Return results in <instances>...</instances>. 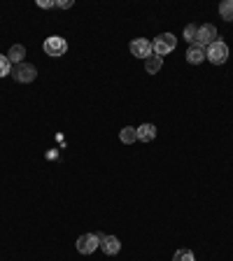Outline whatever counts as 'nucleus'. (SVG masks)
<instances>
[{"mask_svg":"<svg viewBox=\"0 0 233 261\" xmlns=\"http://www.w3.org/2000/svg\"><path fill=\"white\" fill-rule=\"evenodd\" d=\"M226 59H228V44L222 42V40L212 42L210 47L205 49V61H210V63L222 65V63H226Z\"/></svg>","mask_w":233,"mask_h":261,"instance_id":"1","label":"nucleus"},{"mask_svg":"<svg viewBox=\"0 0 233 261\" xmlns=\"http://www.w3.org/2000/svg\"><path fill=\"white\" fill-rule=\"evenodd\" d=\"M175 44H177V40H175L173 33H161L159 38H154L152 49L157 56H166V54H170V51H175Z\"/></svg>","mask_w":233,"mask_h":261,"instance_id":"2","label":"nucleus"},{"mask_svg":"<svg viewBox=\"0 0 233 261\" xmlns=\"http://www.w3.org/2000/svg\"><path fill=\"white\" fill-rule=\"evenodd\" d=\"M65 51H68V42H65L61 35H49V38L44 40V54L47 56L59 59V56H63Z\"/></svg>","mask_w":233,"mask_h":261,"instance_id":"3","label":"nucleus"},{"mask_svg":"<svg viewBox=\"0 0 233 261\" xmlns=\"http://www.w3.org/2000/svg\"><path fill=\"white\" fill-rule=\"evenodd\" d=\"M212 42H217V28L212 26V23H205V26H201L198 31H196V42L194 44L208 49Z\"/></svg>","mask_w":233,"mask_h":261,"instance_id":"4","label":"nucleus"},{"mask_svg":"<svg viewBox=\"0 0 233 261\" xmlns=\"http://www.w3.org/2000/svg\"><path fill=\"white\" fill-rule=\"evenodd\" d=\"M12 75H14V80L19 82V84H28V82H33L38 77V68L33 63H26V61H23V63L14 65V72H12Z\"/></svg>","mask_w":233,"mask_h":261,"instance_id":"5","label":"nucleus"},{"mask_svg":"<svg viewBox=\"0 0 233 261\" xmlns=\"http://www.w3.org/2000/svg\"><path fill=\"white\" fill-rule=\"evenodd\" d=\"M131 54L136 56V59H149V56L154 54V49H152V42L149 40H145V38H138V40H133L131 42Z\"/></svg>","mask_w":233,"mask_h":261,"instance_id":"6","label":"nucleus"},{"mask_svg":"<svg viewBox=\"0 0 233 261\" xmlns=\"http://www.w3.org/2000/svg\"><path fill=\"white\" fill-rule=\"evenodd\" d=\"M77 252H80V254H91V252H96L98 250V236L96 233H84V236H80V238H77Z\"/></svg>","mask_w":233,"mask_h":261,"instance_id":"7","label":"nucleus"},{"mask_svg":"<svg viewBox=\"0 0 233 261\" xmlns=\"http://www.w3.org/2000/svg\"><path fill=\"white\" fill-rule=\"evenodd\" d=\"M98 243H100V247H103L105 254H119L121 250V240L117 238V236H103V233H98Z\"/></svg>","mask_w":233,"mask_h":261,"instance_id":"8","label":"nucleus"},{"mask_svg":"<svg viewBox=\"0 0 233 261\" xmlns=\"http://www.w3.org/2000/svg\"><path fill=\"white\" fill-rule=\"evenodd\" d=\"M187 61H189L191 65H198V63H203L205 61V49L203 47H198V44H191L189 49H187Z\"/></svg>","mask_w":233,"mask_h":261,"instance_id":"9","label":"nucleus"},{"mask_svg":"<svg viewBox=\"0 0 233 261\" xmlns=\"http://www.w3.org/2000/svg\"><path fill=\"white\" fill-rule=\"evenodd\" d=\"M154 138H157V126H154V124H142V126H138V140L152 142Z\"/></svg>","mask_w":233,"mask_h":261,"instance_id":"10","label":"nucleus"},{"mask_svg":"<svg viewBox=\"0 0 233 261\" xmlns=\"http://www.w3.org/2000/svg\"><path fill=\"white\" fill-rule=\"evenodd\" d=\"M23 56H26V49H23V44H12V49L7 51V59H10V63H23Z\"/></svg>","mask_w":233,"mask_h":261,"instance_id":"11","label":"nucleus"},{"mask_svg":"<svg viewBox=\"0 0 233 261\" xmlns=\"http://www.w3.org/2000/svg\"><path fill=\"white\" fill-rule=\"evenodd\" d=\"M161 65H163V59H161V56L152 54V56H149V59L145 61V70L149 72V75H157V72L161 70Z\"/></svg>","mask_w":233,"mask_h":261,"instance_id":"12","label":"nucleus"},{"mask_svg":"<svg viewBox=\"0 0 233 261\" xmlns=\"http://www.w3.org/2000/svg\"><path fill=\"white\" fill-rule=\"evenodd\" d=\"M119 140L124 142V145H131V142L138 140V128H133V126H124L119 133Z\"/></svg>","mask_w":233,"mask_h":261,"instance_id":"13","label":"nucleus"},{"mask_svg":"<svg viewBox=\"0 0 233 261\" xmlns=\"http://www.w3.org/2000/svg\"><path fill=\"white\" fill-rule=\"evenodd\" d=\"M219 14L226 21H233V0H224L222 5H219Z\"/></svg>","mask_w":233,"mask_h":261,"instance_id":"14","label":"nucleus"},{"mask_svg":"<svg viewBox=\"0 0 233 261\" xmlns=\"http://www.w3.org/2000/svg\"><path fill=\"white\" fill-rule=\"evenodd\" d=\"M173 261H196V259H194V252L191 250H177L173 254Z\"/></svg>","mask_w":233,"mask_h":261,"instance_id":"15","label":"nucleus"},{"mask_svg":"<svg viewBox=\"0 0 233 261\" xmlns=\"http://www.w3.org/2000/svg\"><path fill=\"white\" fill-rule=\"evenodd\" d=\"M10 70H12V63H10V59H7V56H3V54H0V77L10 75Z\"/></svg>","mask_w":233,"mask_h":261,"instance_id":"16","label":"nucleus"},{"mask_svg":"<svg viewBox=\"0 0 233 261\" xmlns=\"http://www.w3.org/2000/svg\"><path fill=\"white\" fill-rule=\"evenodd\" d=\"M196 31H198V28H196V26H187L185 28V40H187V42H196Z\"/></svg>","mask_w":233,"mask_h":261,"instance_id":"17","label":"nucleus"},{"mask_svg":"<svg viewBox=\"0 0 233 261\" xmlns=\"http://www.w3.org/2000/svg\"><path fill=\"white\" fill-rule=\"evenodd\" d=\"M56 7H63V10H68V7H72L70 0H65V3H56Z\"/></svg>","mask_w":233,"mask_h":261,"instance_id":"18","label":"nucleus"},{"mask_svg":"<svg viewBox=\"0 0 233 261\" xmlns=\"http://www.w3.org/2000/svg\"><path fill=\"white\" fill-rule=\"evenodd\" d=\"M38 7H44V10H47V7H56V3H42V0H40Z\"/></svg>","mask_w":233,"mask_h":261,"instance_id":"19","label":"nucleus"}]
</instances>
